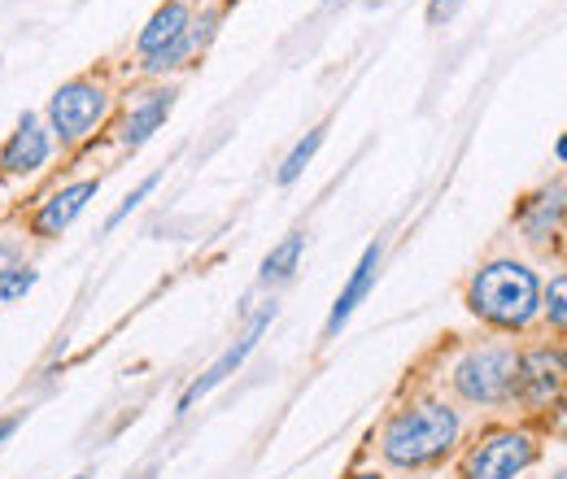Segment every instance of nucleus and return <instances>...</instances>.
I'll return each mask as SVG.
<instances>
[{"label":"nucleus","mask_w":567,"mask_h":479,"mask_svg":"<svg viewBox=\"0 0 567 479\" xmlns=\"http://www.w3.org/2000/svg\"><path fill=\"white\" fill-rule=\"evenodd\" d=\"M537 462V436L497 427L463 458V479H519Z\"/></svg>","instance_id":"nucleus-6"},{"label":"nucleus","mask_w":567,"mask_h":479,"mask_svg":"<svg viewBox=\"0 0 567 479\" xmlns=\"http://www.w3.org/2000/svg\"><path fill=\"white\" fill-rule=\"evenodd\" d=\"M136 53H141V66L148 74L184 66L193 58V4L188 0H166L141 31Z\"/></svg>","instance_id":"nucleus-4"},{"label":"nucleus","mask_w":567,"mask_h":479,"mask_svg":"<svg viewBox=\"0 0 567 479\" xmlns=\"http://www.w3.org/2000/svg\"><path fill=\"white\" fill-rule=\"evenodd\" d=\"M350 479H384V476H375V471H362V476H350Z\"/></svg>","instance_id":"nucleus-23"},{"label":"nucleus","mask_w":567,"mask_h":479,"mask_svg":"<svg viewBox=\"0 0 567 479\" xmlns=\"http://www.w3.org/2000/svg\"><path fill=\"white\" fill-rule=\"evenodd\" d=\"M542 314L550 319V327H555V332H564V323H567V274H555V279H550V292L542 296Z\"/></svg>","instance_id":"nucleus-18"},{"label":"nucleus","mask_w":567,"mask_h":479,"mask_svg":"<svg viewBox=\"0 0 567 479\" xmlns=\"http://www.w3.org/2000/svg\"><path fill=\"white\" fill-rule=\"evenodd\" d=\"M301 249H306V236L301 231H288L280 244L262 258V283H284V279H292V271H297V262H301Z\"/></svg>","instance_id":"nucleus-14"},{"label":"nucleus","mask_w":567,"mask_h":479,"mask_svg":"<svg viewBox=\"0 0 567 479\" xmlns=\"http://www.w3.org/2000/svg\"><path fill=\"white\" fill-rule=\"evenodd\" d=\"M515 218H519V231H524L533 244H542L546 236H555V231H559V218H564V184H555V188L528 197Z\"/></svg>","instance_id":"nucleus-13"},{"label":"nucleus","mask_w":567,"mask_h":479,"mask_svg":"<svg viewBox=\"0 0 567 479\" xmlns=\"http://www.w3.org/2000/svg\"><path fill=\"white\" fill-rule=\"evenodd\" d=\"M105 114H110V92L96 79H71L49 101V132L62 144H79L101 127Z\"/></svg>","instance_id":"nucleus-5"},{"label":"nucleus","mask_w":567,"mask_h":479,"mask_svg":"<svg viewBox=\"0 0 567 479\" xmlns=\"http://www.w3.org/2000/svg\"><path fill=\"white\" fill-rule=\"evenodd\" d=\"M458 431H463L458 410H450L445 402H415V406L393 414V423L380 436V449L393 467L415 471V467L445 458L458 445Z\"/></svg>","instance_id":"nucleus-2"},{"label":"nucleus","mask_w":567,"mask_h":479,"mask_svg":"<svg viewBox=\"0 0 567 479\" xmlns=\"http://www.w3.org/2000/svg\"><path fill=\"white\" fill-rule=\"evenodd\" d=\"M175 87H157V92H144L141 105H132V114L123 118V127H118V139L127 144V148H141L148 139L157 136V127L171 118V110H175Z\"/></svg>","instance_id":"nucleus-12"},{"label":"nucleus","mask_w":567,"mask_h":479,"mask_svg":"<svg viewBox=\"0 0 567 479\" xmlns=\"http://www.w3.org/2000/svg\"><path fill=\"white\" fill-rule=\"evenodd\" d=\"M74 479H87V476H74Z\"/></svg>","instance_id":"nucleus-25"},{"label":"nucleus","mask_w":567,"mask_h":479,"mask_svg":"<svg viewBox=\"0 0 567 479\" xmlns=\"http://www.w3.org/2000/svg\"><path fill=\"white\" fill-rule=\"evenodd\" d=\"M463 4H467V0H427V22H432V27H441V22H450Z\"/></svg>","instance_id":"nucleus-19"},{"label":"nucleus","mask_w":567,"mask_h":479,"mask_svg":"<svg viewBox=\"0 0 567 479\" xmlns=\"http://www.w3.org/2000/svg\"><path fill=\"white\" fill-rule=\"evenodd\" d=\"M380 262H384V244L371 240V244L362 249L358 267L350 271V279H346L341 296L332 301V314H328V323H323V336H341V327L354 319V310L367 301V292H371V283H375V274H380Z\"/></svg>","instance_id":"nucleus-10"},{"label":"nucleus","mask_w":567,"mask_h":479,"mask_svg":"<svg viewBox=\"0 0 567 479\" xmlns=\"http://www.w3.org/2000/svg\"><path fill=\"white\" fill-rule=\"evenodd\" d=\"M564 388V353L559 348H533L515 366V397L528 406H546Z\"/></svg>","instance_id":"nucleus-9"},{"label":"nucleus","mask_w":567,"mask_h":479,"mask_svg":"<svg viewBox=\"0 0 567 479\" xmlns=\"http://www.w3.org/2000/svg\"><path fill=\"white\" fill-rule=\"evenodd\" d=\"M49 153H53L49 127H40L35 114H22L18 127H13V136L4 139V148H0V175H4V179L35 175V170L49 162Z\"/></svg>","instance_id":"nucleus-8"},{"label":"nucleus","mask_w":567,"mask_h":479,"mask_svg":"<svg viewBox=\"0 0 567 479\" xmlns=\"http://www.w3.org/2000/svg\"><path fill=\"white\" fill-rule=\"evenodd\" d=\"M328 4H332V0H328Z\"/></svg>","instance_id":"nucleus-26"},{"label":"nucleus","mask_w":567,"mask_h":479,"mask_svg":"<svg viewBox=\"0 0 567 479\" xmlns=\"http://www.w3.org/2000/svg\"><path fill=\"white\" fill-rule=\"evenodd\" d=\"M555 157H559V162H567V139L564 136L555 139Z\"/></svg>","instance_id":"nucleus-22"},{"label":"nucleus","mask_w":567,"mask_h":479,"mask_svg":"<svg viewBox=\"0 0 567 479\" xmlns=\"http://www.w3.org/2000/svg\"><path fill=\"white\" fill-rule=\"evenodd\" d=\"M271 323H276V305H262V310L249 319V327H245L236 341H231L227 348H223V353H218V357H214L210 371H206V375H197V379L184 388V397H179V410H175V414H188L193 406H197V402H202V397H210L218 384H227V379H231V375L245 366V357L258 348V341L267 336V327H271Z\"/></svg>","instance_id":"nucleus-7"},{"label":"nucleus","mask_w":567,"mask_h":479,"mask_svg":"<svg viewBox=\"0 0 567 479\" xmlns=\"http://www.w3.org/2000/svg\"><path fill=\"white\" fill-rule=\"evenodd\" d=\"M35 279L40 271H31V267H9V271H0V305H9V301H18V296H27L31 288H35Z\"/></svg>","instance_id":"nucleus-17"},{"label":"nucleus","mask_w":567,"mask_h":479,"mask_svg":"<svg viewBox=\"0 0 567 479\" xmlns=\"http://www.w3.org/2000/svg\"><path fill=\"white\" fill-rule=\"evenodd\" d=\"M101 192V179H79V184H66L62 192H53L44 206L35 209V218H31V231L40 236V240H58L66 227H71L74 218L87 209V201Z\"/></svg>","instance_id":"nucleus-11"},{"label":"nucleus","mask_w":567,"mask_h":479,"mask_svg":"<svg viewBox=\"0 0 567 479\" xmlns=\"http://www.w3.org/2000/svg\"><path fill=\"white\" fill-rule=\"evenodd\" d=\"M323 139H328V127H315V132H306V136L292 144V153L284 157L280 175H276V179H280V188H288V184H297V179H301V170L315 162V153L323 148Z\"/></svg>","instance_id":"nucleus-15"},{"label":"nucleus","mask_w":567,"mask_h":479,"mask_svg":"<svg viewBox=\"0 0 567 479\" xmlns=\"http://www.w3.org/2000/svg\"><path fill=\"white\" fill-rule=\"evenodd\" d=\"M515 366H519V353L506 348V344L472 348L454 366V388L472 406H502V402L515 397Z\"/></svg>","instance_id":"nucleus-3"},{"label":"nucleus","mask_w":567,"mask_h":479,"mask_svg":"<svg viewBox=\"0 0 567 479\" xmlns=\"http://www.w3.org/2000/svg\"><path fill=\"white\" fill-rule=\"evenodd\" d=\"M467 305L476 319L494 323L502 332H519L542 314V279L533 267L502 258L481 267L476 279L467 283Z\"/></svg>","instance_id":"nucleus-1"},{"label":"nucleus","mask_w":567,"mask_h":479,"mask_svg":"<svg viewBox=\"0 0 567 479\" xmlns=\"http://www.w3.org/2000/svg\"><path fill=\"white\" fill-rule=\"evenodd\" d=\"M9 267H18V249L13 244H0V271H9Z\"/></svg>","instance_id":"nucleus-21"},{"label":"nucleus","mask_w":567,"mask_h":479,"mask_svg":"<svg viewBox=\"0 0 567 479\" xmlns=\"http://www.w3.org/2000/svg\"><path fill=\"white\" fill-rule=\"evenodd\" d=\"M555 479H567V476H564V471H559V476H555Z\"/></svg>","instance_id":"nucleus-24"},{"label":"nucleus","mask_w":567,"mask_h":479,"mask_svg":"<svg viewBox=\"0 0 567 479\" xmlns=\"http://www.w3.org/2000/svg\"><path fill=\"white\" fill-rule=\"evenodd\" d=\"M18 427H22V414H4V418H0V445H4V440H9Z\"/></svg>","instance_id":"nucleus-20"},{"label":"nucleus","mask_w":567,"mask_h":479,"mask_svg":"<svg viewBox=\"0 0 567 479\" xmlns=\"http://www.w3.org/2000/svg\"><path fill=\"white\" fill-rule=\"evenodd\" d=\"M157 184H162V170H157V175H144L141 184H136V188H132V192L123 197V206L114 209L110 218H105V231H114V227H123V222H127V218H132V214L141 209V201H144V197H148V192H153V188H157Z\"/></svg>","instance_id":"nucleus-16"}]
</instances>
